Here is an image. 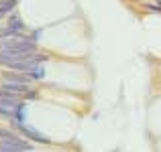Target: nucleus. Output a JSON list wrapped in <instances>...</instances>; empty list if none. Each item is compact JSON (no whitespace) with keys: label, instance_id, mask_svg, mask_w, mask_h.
I'll use <instances>...</instances> for the list:
<instances>
[{"label":"nucleus","instance_id":"f257e3e1","mask_svg":"<svg viewBox=\"0 0 161 152\" xmlns=\"http://www.w3.org/2000/svg\"><path fill=\"white\" fill-rule=\"evenodd\" d=\"M35 43L31 39L20 37V33L14 35H0V51L6 53H14V55H25V53H35Z\"/></svg>","mask_w":161,"mask_h":152},{"label":"nucleus","instance_id":"7ed1b4c3","mask_svg":"<svg viewBox=\"0 0 161 152\" xmlns=\"http://www.w3.org/2000/svg\"><path fill=\"white\" fill-rule=\"evenodd\" d=\"M0 150H33V146L16 136H10L6 140H0Z\"/></svg>","mask_w":161,"mask_h":152},{"label":"nucleus","instance_id":"f03ea898","mask_svg":"<svg viewBox=\"0 0 161 152\" xmlns=\"http://www.w3.org/2000/svg\"><path fill=\"white\" fill-rule=\"evenodd\" d=\"M20 108V101H19V95H4L0 98V114L4 116H14Z\"/></svg>","mask_w":161,"mask_h":152}]
</instances>
